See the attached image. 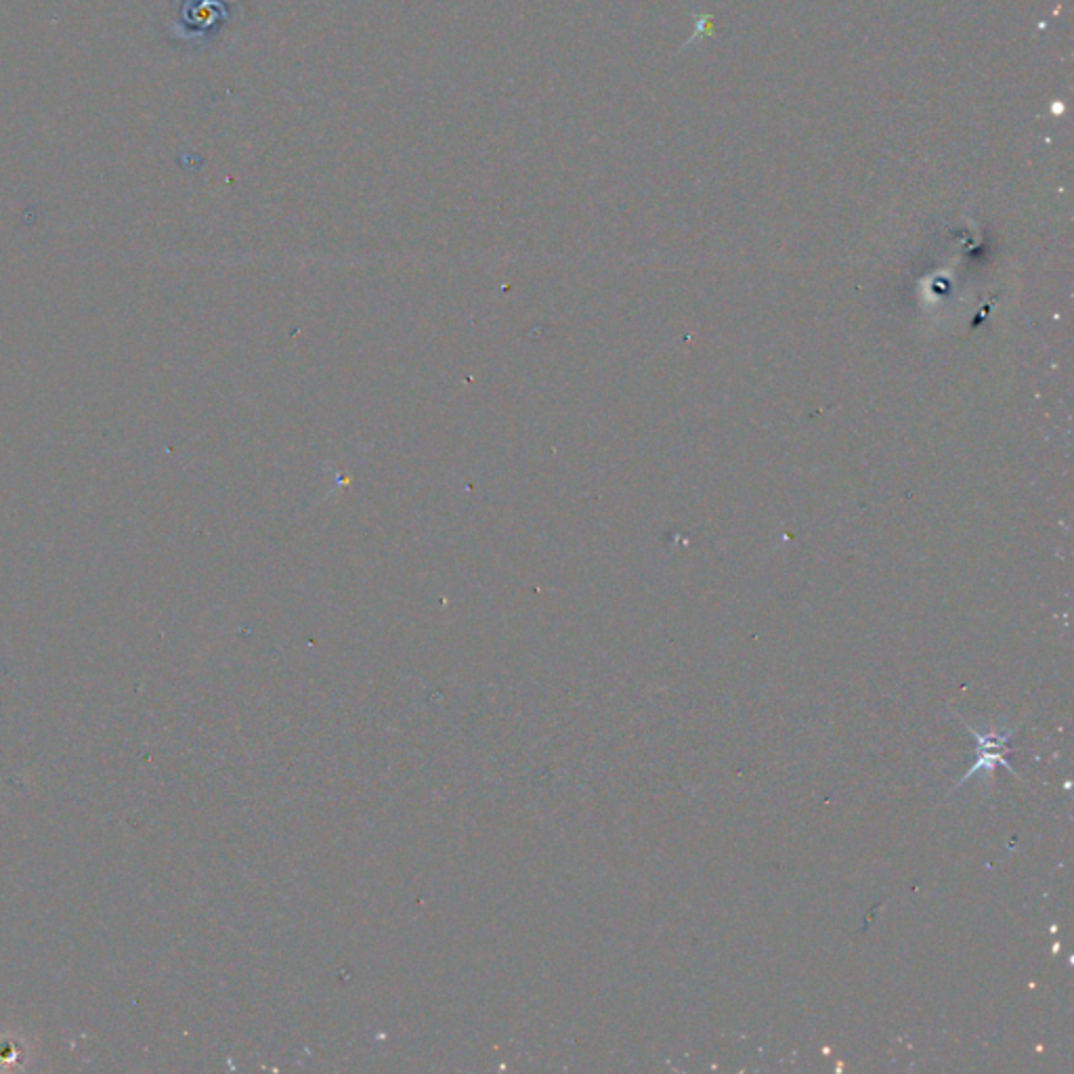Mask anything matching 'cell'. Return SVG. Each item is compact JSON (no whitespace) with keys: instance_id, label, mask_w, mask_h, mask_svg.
<instances>
[{"instance_id":"1","label":"cell","mask_w":1074,"mask_h":1074,"mask_svg":"<svg viewBox=\"0 0 1074 1074\" xmlns=\"http://www.w3.org/2000/svg\"><path fill=\"white\" fill-rule=\"evenodd\" d=\"M965 726H968V731L972 733V737H974L976 743H979V762H976V765H972V768L968 770V775H965L963 779H959V781H957L956 789L961 788V785H963L965 781H970L972 777H976L980 770H986V775H993V770H995V766L997 765L1005 766L1009 772H1014V768L1009 766V762H1007V758H1005V756L1009 754V749H1007V741H1009V737L1016 733V728H1018V726L1007 728V731H997V733H986V735H980L979 731H974L970 724H965ZM1014 775H1016V772H1014ZM956 789H953V791H956Z\"/></svg>"}]
</instances>
